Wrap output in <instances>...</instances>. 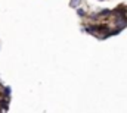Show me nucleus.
I'll use <instances>...</instances> for the list:
<instances>
[{"label": "nucleus", "instance_id": "obj_6", "mask_svg": "<svg viewBox=\"0 0 127 113\" xmlns=\"http://www.w3.org/2000/svg\"><path fill=\"white\" fill-rule=\"evenodd\" d=\"M100 1H102V0H100Z\"/></svg>", "mask_w": 127, "mask_h": 113}, {"label": "nucleus", "instance_id": "obj_5", "mask_svg": "<svg viewBox=\"0 0 127 113\" xmlns=\"http://www.w3.org/2000/svg\"><path fill=\"white\" fill-rule=\"evenodd\" d=\"M77 15H78V16H86V12H84L81 7H77Z\"/></svg>", "mask_w": 127, "mask_h": 113}, {"label": "nucleus", "instance_id": "obj_3", "mask_svg": "<svg viewBox=\"0 0 127 113\" xmlns=\"http://www.w3.org/2000/svg\"><path fill=\"white\" fill-rule=\"evenodd\" d=\"M10 91H12L10 87H4V88H3V97L9 98V97H10Z\"/></svg>", "mask_w": 127, "mask_h": 113}, {"label": "nucleus", "instance_id": "obj_4", "mask_svg": "<svg viewBox=\"0 0 127 113\" xmlns=\"http://www.w3.org/2000/svg\"><path fill=\"white\" fill-rule=\"evenodd\" d=\"M80 1H81V0H71V1H69V7H77V4H78Z\"/></svg>", "mask_w": 127, "mask_h": 113}, {"label": "nucleus", "instance_id": "obj_2", "mask_svg": "<svg viewBox=\"0 0 127 113\" xmlns=\"http://www.w3.org/2000/svg\"><path fill=\"white\" fill-rule=\"evenodd\" d=\"M111 13H112V10H109V9H103L102 12L96 13L95 16H108V15H111Z\"/></svg>", "mask_w": 127, "mask_h": 113}, {"label": "nucleus", "instance_id": "obj_1", "mask_svg": "<svg viewBox=\"0 0 127 113\" xmlns=\"http://www.w3.org/2000/svg\"><path fill=\"white\" fill-rule=\"evenodd\" d=\"M0 104H1V106H0V110H7V109H9V98L4 97L3 101H1Z\"/></svg>", "mask_w": 127, "mask_h": 113}]
</instances>
